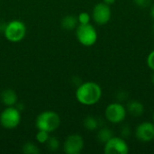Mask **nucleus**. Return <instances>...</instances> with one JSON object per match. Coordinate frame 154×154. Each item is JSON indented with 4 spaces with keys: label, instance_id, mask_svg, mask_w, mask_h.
I'll list each match as a JSON object with an SVG mask.
<instances>
[{
    "label": "nucleus",
    "instance_id": "4468645a",
    "mask_svg": "<svg viewBox=\"0 0 154 154\" xmlns=\"http://www.w3.org/2000/svg\"><path fill=\"white\" fill-rule=\"evenodd\" d=\"M114 136L113 134V131L107 127H104V128H101L97 134V138L98 140V142H100L101 143H106L110 138H112Z\"/></svg>",
    "mask_w": 154,
    "mask_h": 154
},
{
    "label": "nucleus",
    "instance_id": "f8f14e48",
    "mask_svg": "<svg viewBox=\"0 0 154 154\" xmlns=\"http://www.w3.org/2000/svg\"><path fill=\"white\" fill-rule=\"evenodd\" d=\"M126 111L131 116L138 117V116H143V114L144 113V106H143V103H141L140 101L132 100V101L128 102V104L126 106Z\"/></svg>",
    "mask_w": 154,
    "mask_h": 154
},
{
    "label": "nucleus",
    "instance_id": "1a4fd4ad",
    "mask_svg": "<svg viewBox=\"0 0 154 154\" xmlns=\"http://www.w3.org/2000/svg\"><path fill=\"white\" fill-rule=\"evenodd\" d=\"M84 149V139L78 134L69 135L63 145V151L67 154H79Z\"/></svg>",
    "mask_w": 154,
    "mask_h": 154
},
{
    "label": "nucleus",
    "instance_id": "6e6552de",
    "mask_svg": "<svg viewBox=\"0 0 154 154\" xmlns=\"http://www.w3.org/2000/svg\"><path fill=\"white\" fill-rule=\"evenodd\" d=\"M112 17V11L110 5L102 3H97L92 11V18L94 22L98 25L106 24Z\"/></svg>",
    "mask_w": 154,
    "mask_h": 154
},
{
    "label": "nucleus",
    "instance_id": "423d86ee",
    "mask_svg": "<svg viewBox=\"0 0 154 154\" xmlns=\"http://www.w3.org/2000/svg\"><path fill=\"white\" fill-rule=\"evenodd\" d=\"M126 107L119 102L109 104L105 110L106 119L112 124H120L124 122L126 118Z\"/></svg>",
    "mask_w": 154,
    "mask_h": 154
},
{
    "label": "nucleus",
    "instance_id": "aec40b11",
    "mask_svg": "<svg viewBox=\"0 0 154 154\" xmlns=\"http://www.w3.org/2000/svg\"><path fill=\"white\" fill-rule=\"evenodd\" d=\"M134 3L140 8H147L151 5L152 0H134Z\"/></svg>",
    "mask_w": 154,
    "mask_h": 154
},
{
    "label": "nucleus",
    "instance_id": "bb28decb",
    "mask_svg": "<svg viewBox=\"0 0 154 154\" xmlns=\"http://www.w3.org/2000/svg\"><path fill=\"white\" fill-rule=\"evenodd\" d=\"M152 31H153V32H154V24H153V26H152Z\"/></svg>",
    "mask_w": 154,
    "mask_h": 154
},
{
    "label": "nucleus",
    "instance_id": "5701e85b",
    "mask_svg": "<svg viewBox=\"0 0 154 154\" xmlns=\"http://www.w3.org/2000/svg\"><path fill=\"white\" fill-rule=\"evenodd\" d=\"M103 2L108 5H112L116 3V0H103Z\"/></svg>",
    "mask_w": 154,
    "mask_h": 154
},
{
    "label": "nucleus",
    "instance_id": "f3484780",
    "mask_svg": "<svg viewBox=\"0 0 154 154\" xmlns=\"http://www.w3.org/2000/svg\"><path fill=\"white\" fill-rule=\"evenodd\" d=\"M45 144L47 145L48 149L51 152H55V151L59 150V148H60L59 139L54 136H50V138L48 139V141Z\"/></svg>",
    "mask_w": 154,
    "mask_h": 154
},
{
    "label": "nucleus",
    "instance_id": "393cba45",
    "mask_svg": "<svg viewBox=\"0 0 154 154\" xmlns=\"http://www.w3.org/2000/svg\"><path fill=\"white\" fill-rule=\"evenodd\" d=\"M152 82H153V84H154V74L152 75Z\"/></svg>",
    "mask_w": 154,
    "mask_h": 154
},
{
    "label": "nucleus",
    "instance_id": "2eb2a0df",
    "mask_svg": "<svg viewBox=\"0 0 154 154\" xmlns=\"http://www.w3.org/2000/svg\"><path fill=\"white\" fill-rule=\"evenodd\" d=\"M83 125H84V127L88 131H95L99 126L98 120L93 116H87L83 121Z\"/></svg>",
    "mask_w": 154,
    "mask_h": 154
},
{
    "label": "nucleus",
    "instance_id": "b1692460",
    "mask_svg": "<svg viewBox=\"0 0 154 154\" xmlns=\"http://www.w3.org/2000/svg\"><path fill=\"white\" fill-rule=\"evenodd\" d=\"M151 15L154 19V4L152 5V8H151Z\"/></svg>",
    "mask_w": 154,
    "mask_h": 154
},
{
    "label": "nucleus",
    "instance_id": "39448f33",
    "mask_svg": "<svg viewBox=\"0 0 154 154\" xmlns=\"http://www.w3.org/2000/svg\"><path fill=\"white\" fill-rule=\"evenodd\" d=\"M22 120L21 111L15 106H6L0 114V124L5 129L16 128Z\"/></svg>",
    "mask_w": 154,
    "mask_h": 154
},
{
    "label": "nucleus",
    "instance_id": "ddd939ff",
    "mask_svg": "<svg viewBox=\"0 0 154 154\" xmlns=\"http://www.w3.org/2000/svg\"><path fill=\"white\" fill-rule=\"evenodd\" d=\"M78 25H79L78 17L75 15L69 14V15L64 16L61 20V27L64 30L71 31L73 29H76Z\"/></svg>",
    "mask_w": 154,
    "mask_h": 154
},
{
    "label": "nucleus",
    "instance_id": "6ab92c4d",
    "mask_svg": "<svg viewBox=\"0 0 154 154\" xmlns=\"http://www.w3.org/2000/svg\"><path fill=\"white\" fill-rule=\"evenodd\" d=\"M78 21H79V24H87L90 23L91 20V16L87 12H82L80 13L78 16Z\"/></svg>",
    "mask_w": 154,
    "mask_h": 154
},
{
    "label": "nucleus",
    "instance_id": "a878e982",
    "mask_svg": "<svg viewBox=\"0 0 154 154\" xmlns=\"http://www.w3.org/2000/svg\"><path fill=\"white\" fill-rule=\"evenodd\" d=\"M152 119H153V122H154V113H153V115H152Z\"/></svg>",
    "mask_w": 154,
    "mask_h": 154
},
{
    "label": "nucleus",
    "instance_id": "9b49d317",
    "mask_svg": "<svg viewBox=\"0 0 154 154\" xmlns=\"http://www.w3.org/2000/svg\"><path fill=\"white\" fill-rule=\"evenodd\" d=\"M1 101L2 103L5 106H14L17 104V94L15 93V91H14L13 89L7 88L5 89L0 96Z\"/></svg>",
    "mask_w": 154,
    "mask_h": 154
},
{
    "label": "nucleus",
    "instance_id": "f03ea898",
    "mask_svg": "<svg viewBox=\"0 0 154 154\" xmlns=\"http://www.w3.org/2000/svg\"><path fill=\"white\" fill-rule=\"evenodd\" d=\"M60 125V117L54 111H44L41 113L36 120L35 126L38 130H43L48 133L56 131Z\"/></svg>",
    "mask_w": 154,
    "mask_h": 154
},
{
    "label": "nucleus",
    "instance_id": "dca6fc26",
    "mask_svg": "<svg viewBox=\"0 0 154 154\" xmlns=\"http://www.w3.org/2000/svg\"><path fill=\"white\" fill-rule=\"evenodd\" d=\"M23 152L25 154H39L40 153V149L35 143L28 142L25 144H23Z\"/></svg>",
    "mask_w": 154,
    "mask_h": 154
},
{
    "label": "nucleus",
    "instance_id": "7ed1b4c3",
    "mask_svg": "<svg viewBox=\"0 0 154 154\" xmlns=\"http://www.w3.org/2000/svg\"><path fill=\"white\" fill-rule=\"evenodd\" d=\"M3 32L8 42H19L23 41L26 35V26L24 23L20 20H13L6 23Z\"/></svg>",
    "mask_w": 154,
    "mask_h": 154
},
{
    "label": "nucleus",
    "instance_id": "4be33fe9",
    "mask_svg": "<svg viewBox=\"0 0 154 154\" xmlns=\"http://www.w3.org/2000/svg\"><path fill=\"white\" fill-rule=\"evenodd\" d=\"M131 134V129L129 126L125 125L123 129H122V136L123 137H128Z\"/></svg>",
    "mask_w": 154,
    "mask_h": 154
},
{
    "label": "nucleus",
    "instance_id": "a211bd4d",
    "mask_svg": "<svg viewBox=\"0 0 154 154\" xmlns=\"http://www.w3.org/2000/svg\"><path fill=\"white\" fill-rule=\"evenodd\" d=\"M35 138L39 143H42V144L46 143L48 139L50 138V133L43 131V130H38V133L36 134Z\"/></svg>",
    "mask_w": 154,
    "mask_h": 154
},
{
    "label": "nucleus",
    "instance_id": "9d476101",
    "mask_svg": "<svg viewBox=\"0 0 154 154\" xmlns=\"http://www.w3.org/2000/svg\"><path fill=\"white\" fill-rule=\"evenodd\" d=\"M136 138L143 143H150L154 140V123L143 122L135 129Z\"/></svg>",
    "mask_w": 154,
    "mask_h": 154
},
{
    "label": "nucleus",
    "instance_id": "412c9836",
    "mask_svg": "<svg viewBox=\"0 0 154 154\" xmlns=\"http://www.w3.org/2000/svg\"><path fill=\"white\" fill-rule=\"evenodd\" d=\"M147 65L152 71H154V50L149 53L147 57Z\"/></svg>",
    "mask_w": 154,
    "mask_h": 154
},
{
    "label": "nucleus",
    "instance_id": "20e7f679",
    "mask_svg": "<svg viewBox=\"0 0 154 154\" xmlns=\"http://www.w3.org/2000/svg\"><path fill=\"white\" fill-rule=\"evenodd\" d=\"M76 37L80 44L90 47L97 42L98 34L96 28L89 23L87 24H79L77 26Z\"/></svg>",
    "mask_w": 154,
    "mask_h": 154
},
{
    "label": "nucleus",
    "instance_id": "0eeeda50",
    "mask_svg": "<svg viewBox=\"0 0 154 154\" xmlns=\"http://www.w3.org/2000/svg\"><path fill=\"white\" fill-rule=\"evenodd\" d=\"M104 152L106 154H128L129 146L124 138L113 136L105 143Z\"/></svg>",
    "mask_w": 154,
    "mask_h": 154
},
{
    "label": "nucleus",
    "instance_id": "f257e3e1",
    "mask_svg": "<svg viewBox=\"0 0 154 154\" xmlns=\"http://www.w3.org/2000/svg\"><path fill=\"white\" fill-rule=\"evenodd\" d=\"M75 96L78 102L81 105L87 106H94L102 97V88L94 81H87L77 88Z\"/></svg>",
    "mask_w": 154,
    "mask_h": 154
}]
</instances>
